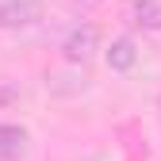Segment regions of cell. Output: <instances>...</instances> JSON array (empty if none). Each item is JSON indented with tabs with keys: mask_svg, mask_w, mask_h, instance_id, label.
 Listing matches in <instances>:
<instances>
[{
	"mask_svg": "<svg viewBox=\"0 0 161 161\" xmlns=\"http://www.w3.org/2000/svg\"><path fill=\"white\" fill-rule=\"evenodd\" d=\"M42 19V0H0V31H19Z\"/></svg>",
	"mask_w": 161,
	"mask_h": 161,
	"instance_id": "cell-1",
	"label": "cell"
},
{
	"mask_svg": "<svg viewBox=\"0 0 161 161\" xmlns=\"http://www.w3.org/2000/svg\"><path fill=\"white\" fill-rule=\"evenodd\" d=\"M62 50H65V58L69 62H92V54L100 50V31L92 27V23H77L65 38H62Z\"/></svg>",
	"mask_w": 161,
	"mask_h": 161,
	"instance_id": "cell-2",
	"label": "cell"
},
{
	"mask_svg": "<svg viewBox=\"0 0 161 161\" xmlns=\"http://www.w3.org/2000/svg\"><path fill=\"white\" fill-rule=\"evenodd\" d=\"M27 153V130L15 123H0V161H15Z\"/></svg>",
	"mask_w": 161,
	"mask_h": 161,
	"instance_id": "cell-3",
	"label": "cell"
},
{
	"mask_svg": "<svg viewBox=\"0 0 161 161\" xmlns=\"http://www.w3.org/2000/svg\"><path fill=\"white\" fill-rule=\"evenodd\" d=\"M130 23L142 27V31H161V0H134Z\"/></svg>",
	"mask_w": 161,
	"mask_h": 161,
	"instance_id": "cell-4",
	"label": "cell"
},
{
	"mask_svg": "<svg viewBox=\"0 0 161 161\" xmlns=\"http://www.w3.org/2000/svg\"><path fill=\"white\" fill-rule=\"evenodd\" d=\"M134 62H138V50H134V42H130V38H115V42L108 46V65H111V69L127 73Z\"/></svg>",
	"mask_w": 161,
	"mask_h": 161,
	"instance_id": "cell-5",
	"label": "cell"
},
{
	"mask_svg": "<svg viewBox=\"0 0 161 161\" xmlns=\"http://www.w3.org/2000/svg\"><path fill=\"white\" fill-rule=\"evenodd\" d=\"M77 4H85V8H88V4H100V0H77Z\"/></svg>",
	"mask_w": 161,
	"mask_h": 161,
	"instance_id": "cell-6",
	"label": "cell"
}]
</instances>
